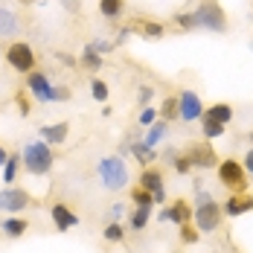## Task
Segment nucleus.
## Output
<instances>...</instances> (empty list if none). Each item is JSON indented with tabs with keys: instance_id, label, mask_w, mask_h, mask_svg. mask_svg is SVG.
I'll return each mask as SVG.
<instances>
[{
	"instance_id": "ddd939ff",
	"label": "nucleus",
	"mask_w": 253,
	"mask_h": 253,
	"mask_svg": "<svg viewBox=\"0 0 253 253\" xmlns=\"http://www.w3.org/2000/svg\"><path fill=\"white\" fill-rule=\"evenodd\" d=\"M189 160H192V166H198V169H212V166H218V154L212 152L210 143H201V146L189 149Z\"/></svg>"
},
{
	"instance_id": "c756f323",
	"label": "nucleus",
	"mask_w": 253,
	"mask_h": 253,
	"mask_svg": "<svg viewBox=\"0 0 253 253\" xmlns=\"http://www.w3.org/2000/svg\"><path fill=\"white\" fill-rule=\"evenodd\" d=\"M157 117H163L166 123H169V120H177V96L163 99V108H160V114H157Z\"/></svg>"
},
{
	"instance_id": "aec40b11",
	"label": "nucleus",
	"mask_w": 253,
	"mask_h": 253,
	"mask_svg": "<svg viewBox=\"0 0 253 253\" xmlns=\"http://www.w3.org/2000/svg\"><path fill=\"white\" fill-rule=\"evenodd\" d=\"M210 120H215V123H221V126H230L233 123V108H230L227 102H218V105H210L207 111H204Z\"/></svg>"
},
{
	"instance_id": "4be33fe9",
	"label": "nucleus",
	"mask_w": 253,
	"mask_h": 253,
	"mask_svg": "<svg viewBox=\"0 0 253 253\" xmlns=\"http://www.w3.org/2000/svg\"><path fill=\"white\" fill-rule=\"evenodd\" d=\"M123 12H126V0H99V15L102 18L117 21V18H123Z\"/></svg>"
},
{
	"instance_id": "423d86ee",
	"label": "nucleus",
	"mask_w": 253,
	"mask_h": 253,
	"mask_svg": "<svg viewBox=\"0 0 253 253\" xmlns=\"http://www.w3.org/2000/svg\"><path fill=\"white\" fill-rule=\"evenodd\" d=\"M6 64L15 70V73H32L35 70V50L26 44V41H15L6 47Z\"/></svg>"
},
{
	"instance_id": "a18cd8bd",
	"label": "nucleus",
	"mask_w": 253,
	"mask_h": 253,
	"mask_svg": "<svg viewBox=\"0 0 253 253\" xmlns=\"http://www.w3.org/2000/svg\"><path fill=\"white\" fill-rule=\"evenodd\" d=\"M21 3H35V0H21Z\"/></svg>"
},
{
	"instance_id": "6ab92c4d",
	"label": "nucleus",
	"mask_w": 253,
	"mask_h": 253,
	"mask_svg": "<svg viewBox=\"0 0 253 253\" xmlns=\"http://www.w3.org/2000/svg\"><path fill=\"white\" fill-rule=\"evenodd\" d=\"M140 186H143V189H149V192L163 189V172H160V169H154V166H146V169L140 172Z\"/></svg>"
},
{
	"instance_id": "473e14b6",
	"label": "nucleus",
	"mask_w": 253,
	"mask_h": 253,
	"mask_svg": "<svg viewBox=\"0 0 253 253\" xmlns=\"http://www.w3.org/2000/svg\"><path fill=\"white\" fill-rule=\"evenodd\" d=\"M172 160H175V172L177 175H189V172H192V160H189V154H175Z\"/></svg>"
},
{
	"instance_id": "393cba45",
	"label": "nucleus",
	"mask_w": 253,
	"mask_h": 253,
	"mask_svg": "<svg viewBox=\"0 0 253 253\" xmlns=\"http://www.w3.org/2000/svg\"><path fill=\"white\" fill-rule=\"evenodd\" d=\"M82 67L84 70H90V73H96V70H102V55L90 44H84V50H82Z\"/></svg>"
},
{
	"instance_id": "a19ab883",
	"label": "nucleus",
	"mask_w": 253,
	"mask_h": 253,
	"mask_svg": "<svg viewBox=\"0 0 253 253\" xmlns=\"http://www.w3.org/2000/svg\"><path fill=\"white\" fill-rule=\"evenodd\" d=\"M152 198H154V204H163V201H166V186H163V189H154Z\"/></svg>"
},
{
	"instance_id": "c03bdc74",
	"label": "nucleus",
	"mask_w": 253,
	"mask_h": 253,
	"mask_svg": "<svg viewBox=\"0 0 253 253\" xmlns=\"http://www.w3.org/2000/svg\"><path fill=\"white\" fill-rule=\"evenodd\" d=\"M248 140H251V143H253V131H251V134H248Z\"/></svg>"
},
{
	"instance_id": "f03ea898",
	"label": "nucleus",
	"mask_w": 253,
	"mask_h": 253,
	"mask_svg": "<svg viewBox=\"0 0 253 253\" xmlns=\"http://www.w3.org/2000/svg\"><path fill=\"white\" fill-rule=\"evenodd\" d=\"M96 175H99L102 186L111 189V192H120L128 186V166L120 154H111V157H102L96 163Z\"/></svg>"
},
{
	"instance_id": "bb28decb",
	"label": "nucleus",
	"mask_w": 253,
	"mask_h": 253,
	"mask_svg": "<svg viewBox=\"0 0 253 253\" xmlns=\"http://www.w3.org/2000/svg\"><path fill=\"white\" fill-rule=\"evenodd\" d=\"M131 154H134V157H137V160H140L143 166L154 163V149H149V146H146L143 140H140V143H131Z\"/></svg>"
},
{
	"instance_id": "c85d7f7f",
	"label": "nucleus",
	"mask_w": 253,
	"mask_h": 253,
	"mask_svg": "<svg viewBox=\"0 0 253 253\" xmlns=\"http://www.w3.org/2000/svg\"><path fill=\"white\" fill-rule=\"evenodd\" d=\"M198 239H201V233H198L195 224H189V221H186V224H180V242H183V245H195Z\"/></svg>"
},
{
	"instance_id": "4468645a",
	"label": "nucleus",
	"mask_w": 253,
	"mask_h": 253,
	"mask_svg": "<svg viewBox=\"0 0 253 253\" xmlns=\"http://www.w3.org/2000/svg\"><path fill=\"white\" fill-rule=\"evenodd\" d=\"M131 32H140L143 38H163L166 35V26L160 24V21H152V18H137V21H131Z\"/></svg>"
},
{
	"instance_id": "cd10ccee",
	"label": "nucleus",
	"mask_w": 253,
	"mask_h": 253,
	"mask_svg": "<svg viewBox=\"0 0 253 253\" xmlns=\"http://www.w3.org/2000/svg\"><path fill=\"white\" fill-rule=\"evenodd\" d=\"M131 201L137 204V207H154V198L149 189H143L140 183L137 186H131Z\"/></svg>"
},
{
	"instance_id": "e433bc0d",
	"label": "nucleus",
	"mask_w": 253,
	"mask_h": 253,
	"mask_svg": "<svg viewBox=\"0 0 253 253\" xmlns=\"http://www.w3.org/2000/svg\"><path fill=\"white\" fill-rule=\"evenodd\" d=\"M15 105H18L21 117H26V114H29V99H26V93H24V90H18V93H15Z\"/></svg>"
},
{
	"instance_id": "a878e982",
	"label": "nucleus",
	"mask_w": 253,
	"mask_h": 253,
	"mask_svg": "<svg viewBox=\"0 0 253 253\" xmlns=\"http://www.w3.org/2000/svg\"><path fill=\"white\" fill-rule=\"evenodd\" d=\"M102 239H105L108 245H120V242L126 239V227H123L120 221H108V227L102 230Z\"/></svg>"
},
{
	"instance_id": "9b49d317",
	"label": "nucleus",
	"mask_w": 253,
	"mask_h": 253,
	"mask_svg": "<svg viewBox=\"0 0 253 253\" xmlns=\"http://www.w3.org/2000/svg\"><path fill=\"white\" fill-rule=\"evenodd\" d=\"M248 210H253V195L251 192H233L227 201L221 204V212L230 215V218H239V215H245Z\"/></svg>"
},
{
	"instance_id": "4c0bfd02",
	"label": "nucleus",
	"mask_w": 253,
	"mask_h": 253,
	"mask_svg": "<svg viewBox=\"0 0 253 253\" xmlns=\"http://www.w3.org/2000/svg\"><path fill=\"white\" fill-rule=\"evenodd\" d=\"M123 212H126V207H123V204H114V207H111V221H120Z\"/></svg>"
},
{
	"instance_id": "5701e85b",
	"label": "nucleus",
	"mask_w": 253,
	"mask_h": 253,
	"mask_svg": "<svg viewBox=\"0 0 253 253\" xmlns=\"http://www.w3.org/2000/svg\"><path fill=\"white\" fill-rule=\"evenodd\" d=\"M152 210H154V207H137V210L131 212V221H128V227L134 230V233L146 230V224H149V218H152Z\"/></svg>"
},
{
	"instance_id": "a211bd4d",
	"label": "nucleus",
	"mask_w": 253,
	"mask_h": 253,
	"mask_svg": "<svg viewBox=\"0 0 253 253\" xmlns=\"http://www.w3.org/2000/svg\"><path fill=\"white\" fill-rule=\"evenodd\" d=\"M166 134H169V123H166V120H157V123L149 126V134H146V140H143V143H146L149 149H157V146L166 140Z\"/></svg>"
},
{
	"instance_id": "dca6fc26",
	"label": "nucleus",
	"mask_w": 253,
	"mask_h": 253,
	"mask_svg": "<svg viewBox=\"0 0 253 253\" xmlns=\"http://www.w3.org/2000/svg\"><path fill=\"white\" fill-rule=\"evenodd\" d=\"M26 230H29V221L21 218V215H9V218L0 221V233H3L6 239H21Z\"/></svg>"
},
{
	"instance_id": "1a4fd4ad",
	"label": "nucleus",
	"mask_w": 253,
	"mask_h": 253,
	"mask_svg": "<svg viewBox=\"0 0 253 253\" xmlns=\"http://www.w3.org/2000/svg\"><path fill=\"white\" fill-rule=\"evenodd\" d=\"M204 114V102L195 90H180L177 93V120L183 123H198Z\"/></svg>"
},
{
	"instance_id": "72a5a7b5",
	"label": "nucleus",
	"mask_w": 253,
	"mask_h": 253,
	"mask_svg": "<svg viewBox=\"0 0 253 253\" xmlns=\"http://www.w3.org/2000/svg\"><path fill=\"white\" fill-rule=\"evenodd\" d=\"M87 44H90L93 50L99 52V55H108V52L117 47V44H111V41H105V38H93V41H87Z\"/></svg>"
},
{
	"instance_id": "f257e3e1",
	"label": "nucleus",
	"mask_w": 253,
	"mask_h": 253,
	"mask_svg": "<svg viewBox=\"0 0 253 253\" xmlns=\"http://www.w3.org/2000/svg\"><path fill=\"white\" fill-rule=\"evenodd\" d=\"M52 152H50V143L44 140H29L24 149H21V163L29 175H47L52 169Z\"/></svg>"
},
{
	"instance_id": "b1692460",
	"label": "nucleus",
	"mask_w": 253,
	"mask_h": 253,
	"mask_svg": "<svg viewBox=\"0 0 253 253\" xmlns=\"http://www.w3.org/2000/svg\"><path fill=\"white\" fill-rule=\"evenodd\" d=\"M201 131H204V137H207V140H218V137H224L227 126H221V123L210 120L207 114H201Z\"/></svg>"
},
{
	"instance_id": "7c9ffc66",
	"label": "nucleus",
	"mask_w": 253,
	"mask_h": 253,
	"mask_svg": "<svg viewBox=\"0 0 253 253\" xmlns=\"http://www.w3.org/2000/svg\"><path fill=\"white\" fill-rule=\"evenodd\" d=\"M180 29H186V32H192V29H198L195 26V15L192 12H175V18H172Z\"/></svg>"
},
{
	"instance_id": "c9c22d12",
	"label": "nucleus",
	"mask_w": 253,
	"mask_h": 253,
	"mask_svg": "<svg viewBox=\"0 0 253 253\" xmlns=\"http://www.w3.org/2000/svg\"><path fill=\"white\" fill-rule=\"evenodd\" d=\"M152 123H157V111L146 105V108L140 111V126H152Z\"/></svg>"
},
{
	"instance_id": "f3484780",
	"label": "nucleus",
	"mask_w": 253,
	"mask_h": 253,
	"mask_svg": "<svg viewBox=\"0 0 253 253\" xmlns=\"http://www.w3.org/2000/svg\"><path fill=\"white\" fill-rule=\"evenodd\" d=\"M18 29H21L18 15H15L12 9L0 6V38H12V35H18Z\"/></svg>"
},
{
	"instance_id": "37998d69",
	"label": "nucleus",
	"mask_w": 253,
	"mask_h": 253,
	"mask_svg": "<svg viewBox=\"0 0 253 253\" xmlns=\"http://www.w3.org/2000/svg\"><path fill=\"white\" fill-rule=\"evenodd\" d=\"M6 157H9V152H6V146H3V143H0V166H3V163H6Z\"/></svg>"
},
{
	"instance_id": "39448f33",
	"label": "nucleus",
	"mask_w": 253,
	"mask_h": 253,
	"mask_svg": "<svg viewBox=\"0 0 253 253\" xmlns=\"http://www.w3.org/2000/svg\"><path fill=\"white\" fill-rule=\"evenodd\" d=\"M218 180L227 186V189H233V192H248L245 186H248V172H245V166L239 163V160H233V157H227V160H218Z\"/></svg>"
},
{
	"instance_id": "0eeeda50",
	"label": "nucleus",
	"mask_w": 253,
	"mask_h": 253,
	"mask_svg": "<svg viewBox=\"0 0 253 253\" xmlns=\"http://www.w3.org/2000/svg\"><path fill=\"white\" fill-rule=\"evenodd\" d=\"M192 218H195L198 233H212V230H218L221 218H224L221 204H215L212 198H210V201H204V204H198V207L192 210Z\"/></svg>"
},
{
	"instance_id": "79ce46f5",
	"label": "nucleus",
	"mask_w": 253,
	"mask_h": 253,
	"mask_svg": "<svg viewBox=\"0 0 253 253\" xmlns=\"http://www.w3.org/2000/svg\"><path fill=\"white\" fill-rule=\"evenodd\" d=\"M58 61H64V64H73L76 58H73V55H67V52H58Z\"/></svg>"
},
{
	"instance_id": "412c9836",
	"label": "nucleus",
	"mask_w": 253,
	"mask_h": 253,
	"mask_svg": "<svg viewBox=\"0 0 253 253\" xmlns=\"http://www.w3.org/2000/svg\"><path fill=\"white\" fill-rule=\"evenodd\" d=\"M21 154H9L6 157V163H3V183L6 186H12L15 180H18V172H21Z\"/></svg>"
},
{
	"instance_id": "f8f14e48",
	"label": "nucleus",
	"mask_w": 253,
	"mask_h": 253,
	"mask_svg": "<svg viewBox=\"0 0 253 253\" xmlns=\"http://www.w3.org/2000/svg\"><path fill=\"white\" fill-rule=\"evenodd\" d=\"M160 221H172V224H186V221H192V207L183 201V198H177L175 204H169L166 210H160Z\"/></svg>"
},
{
	"instance_id": "20e7f679",
	"label": "nucleus",
	"mask_w": 253,
	"mask_h": 253,
	"mask_svg": "<svg viewBox=\"0 0 253 253\" xmlns=\"http://www.w3.org/2000/svg\"><path fill=\"white\" fill-rule=\"evenodd\" d=\"M192 15H195V26H198V29L218 32V35L227 32V15H224V9H221L218 0H201Z\"/></svg>"
},
{
	"instance_id": "9d476101",
	"label": "nucleus",
	"mask_w": 253,
	"mask_h": 253,
	"mask_svg": "<svg viewBox=\"0 0 253 253\" xmlns=\"http://www.w3.org/2000/svg\"><path fill=\"white\" fill-rule=\"evenodd\" d=\"M50 218H52V227L58 230V233H64V230H70L79 224V215L64 201H58L50 207Z\"/></svg>"
},
{
	"instance_id": "6e6552de",
	"label": "nucleus",
	"mask_w": 253,
	"mask_h": 253,
	"mask_svg": "<svg viewBox=\"0 0 253 253\" xmlns=\"http://www.w3.org/2000/svg\"><path fill=\"white\" fill-rule=\"evenodd\" d=\"M29 204H32V195H29L26 189H21V186H6V189H0V210L9 212V215L24 212Z\"/></svg>"
},
{
	"instance_id": "7ed1b4c3",
	"label": "nucleus",
	"mask_w": 253,
	"mask_h": 253,
	"mask_svg": "<svg viewBox=\"0 0 253 253\" xmlns=\"http://www.w3.org/2000/svg\"><path fill=\"white\" fill-rule=\"evenodd\" d=\"M26 90L38 102H67L73 96L70 87H55L50 79H47V73H41V70L26 73Z\"/></svg>"
},
{
	"instance_id": "2eb2a0df",
	"label": "nucleus",
	"mask_w": 253,
	"mask_h": 253,
	"mask_svg": "<svg viewBox=\"0 0 253 253\" xmlns=\"http://www.w3.org/2000/svg\"><path fill=\"white\" fill-rule=\"evenodd\" d=\"M41 140L50 143V146H61L67 143V134H70V123H52V126H41Z\"/></svg>"
},
{
	"instance_id": "58836bf2",
	"label": "nucleus",
	"mask_w": 253,
	"mask_h": 253,
	"mask_svg": "<svg viewBox=\"0 0 253 253\" xmlns=\"http://www.w3.org/2000/svg\"><path fill=\"white\" fill-rule=\"evenodd\" d=\"M61 6H64L67 12H73V15H76L79 9H82V3H79V0H61Z\"/></svg>"
},
{
	"instance_id": "f704fd0d",
	"label": "nucleus",
	"mask_w": 253,
	"mask_h": 253,
	"mask_svg": "<svg viewBox=\"0 0 253 253\" xmlns=\"http://www.w3.org/2000/svg\"><path fill=\"white\" fill-rule=\"evenodd\" d=\"M154 99V87H149V84H143L140 90H137V102H140V108H146L149 102Z\"/></svg>"
},
{
	"instance_id": "2f4dec72",
	"label": "nucleus",
	"mask_w": 253,
	"mask_h": 253,
	"mask_svg": "<svg viewBox=\"0 0 253 253\" xmlns=\"http://www.w3.org/2000/svg\"><path fill=\"white\" fill-rule=\"evenodd\" d=\"M90 93H93V99L96 102H108V84L102 82V79H90Z\"/></svg>"
},
{
	"instance_id": "ea45409f",
	"label": "nucleus",
	"mask_w": 253,
	"mask_h": 253,
	"mask_svg": "<svg viewBox=\"0 0 253 253\" xmlns=\"http://www.w3.org/2000/svg\"><path fill=\"white\" fill-rule=\"evenodd\" d=\"M242 166H245V172L248 175H253V149L248 154H245V160H242Z\"/></svg>"
}]
</instances>
